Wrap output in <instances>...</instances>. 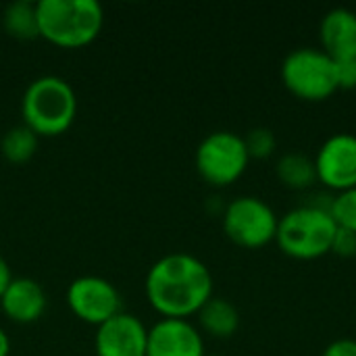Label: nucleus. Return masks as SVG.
I'll list each match as a JSON object with an SVG mask.
<instances>
[{
  "instance_id": "7ed1b4c3",
  "label": "nucleus",
  "mask_w": 356,
  "mask_h": 356,
  "mask_svg": "<svg viewBox=\"0 0 356 356\" xmlns=\"http://www.w3.org/2000/svg\"><path fill=\"white\" fill-rule=\"evenodd\" d=\"M77 115L73 86L60 75H40L27 83L21 98L23 123L38 136L65 134Z\"/></svg>"
},
{
  "instance_id": "a211bd4d",
  "label": "nucleus",
  "mask_w": 356,
  "mask_h": 356,
  "mask_svg": "<svg viewBox=\"0 0 356 356\" xmlns=\"http://www.w3.org/2000/svg\"><path fill=\"white\" fill-rule=\"evenodd\" d=\"M330 213H332V217L340 229L356 234V188L334 194Z\"/></svg>"
},
{
  "instance_id": "39448f33",
  "label": "nucleus",
  "mask_w": 356,
  "mask_h": 356,
  "mask_svg": "<svg viewBox=\"0 0 356 356\" xmlns=\"http://www.w3.org/2000/svg\"><path fill=\"white\" fill-rule=\"evenodd\" d=\"M280 75L284 88L307 102H323L340 90L336 60L315 46H302L286 54Z\"/></svg>"
},
{
  "instance_id": "393cba45",
  "label": "nucleus",
  "mask_w": 356,
  "mask_h": 356,
  "mask_svg": "<svg viewBox=\"0 0 356 356\" xmlns=\"http://www.w3.org/2000/svg\"><path fill=\"white\" fill-rule=\"evenodd\" d=\"M207 356H221V355H207Z\"/></svg>"
},
{
  "instance_id": "f3484780",
  "label": "nucleus",
  "mask_w": 356,
  "mask_h": 356,
  "mask_svg": "<svg viewBox=\"0 0 356 356\" xmlns=\"http://www.w3.org/2000/svg\"><path fill=\"white\" fill-rule=\"evenodd\" d=\"M38 140H40V136L33 129H29L25 123L13 125L4 131V136L0 140V152L6 161H10L15 165L27 163L38 150Z\"/></svg>"
},
{
  "instance_id": "4468645a",
  "label": "nucleus",
  "mask_w": 356,
  "mask_h": 356,
  "mask_svg": "<svg viewBox=\"0 0 356 356\" xmlns=\"http://www.w3.org/2000/svg\"><path fill=\"white\" fill-rule=\"evenodd\" d=\"M196 317H198L200 330L207 336L217 338V340L232 338L238 332V327H240V313H238V309L229 300L219 298V296H213L198 311Z\"/></svg>"
},
{
  "instance_id": "5701e85b",
  "label": "nucleus",
  "mask_w": 356,
  "mask_h": 356,
  "mask_svg": "<svg viewBox=\"0 0 356 356\" xmlns=\"http://www.w3.org/2000/svg\"><path fill=\"white\" fill-rule=\"evenodd\" d=\"M10 280H13L10 267H8V263L4 261V257L0 254V296H2V292L6 290V286H8Z\"/></svg>"
},
{
  "instance_id": "4be33fe9",
  "label": "nucleus",
  "mask_w": 356,
  "mask_h": 356,
  "mask_svg": "<svg viewBox=\"0 0 356 356\" xmlns=\"http://www.w3.org/2000/svg\"><path fill=\"white\" fill-rule=\"evenodd\" d=\"M321 356H356V340L342 338L332 342Z\"/></svg>"
},
{
  "instance_id": "f03ea898",
  "label": "nucleus",
  "mask_w": 356,
  "mask_h": 356,
  "mask_svg": "<svg viewBox=\"0 0 356 356\" xmlns=\"http://www.w3.org/2000/svg\"><path fill=\"white\" fill-rule=\"evenodd\" d=\"M330 207L332 196H315L282 215L275 234L280 250L294 261H317L330 254L338 232Z\"/></svg>"
},
{
  "instance_id": "6e6552de",
  "label": "nucleus",
  "mask_w": 356,
  "mask_h": 356,
  "mask_svg": "<svg viewBox=\"0 0 356 356\" xmlns=\"http://www.w3.org/2000/svg\"><path fill=\"white\" fill-rule=\"evenodd\" d=\"M67 305L77 319L96 327L123 311L119 290L100 275L73 280L67 288Z\"/></svg>"
},
{
  "instance_id": "9d476101",
  "label": "nucleus",
  "mask_w": 356,
  "mask_h": 356,
  "mask_svg": "<svg viewBox=\"0 0 356 356\" xmlns=\"http://www.w3.org/2000/svg\"><path fill=\"white\" fill-rule=\"evenodd\" d=\"M148 327L131 313L121 311L96 327V356H146Z\"/></svg>"
},
{
  "instance_id": "412c9836",
  "label": "nucleus",
  "mask_w": 356,
  "mask_h": 356,
  "mask_svg": "<svg viewBox=\"0 0 356 356\" xmlns=\"http://www.w3.org/2000/svg\"><path fill=\"white\" fill-rule=\"evenodd\" d=\"M338 65V88L340 90H356V58L342 60Z\"/></svg>"
},
{
  "instance_id": "6ab92c4d",
  "label": "nucleus",
  "mask_w": 356,
  "mask_h": 356,
  "mask_svg": "<svg viewBox=\"0 0 356 356\" xmlns=\"http://www.w3.org/2000/svg\"><path fill=\"white\" fill-rule=\"evenodd\" d=\"M244 142H246V150L250 154V161L252 159H259V161L271 159L275 154V148H277V138L267 127H254V129H250L244 136Z\"/></svg>"
},
{
  "instance_id": "f257e3e1",
  "label": "nucleus",
  "mask_w": 356,
  "mask_h": 356,
  "mask_svg": "<svg viewBox=\"0 0 356 356\" xmlns=\"http://www.w3.org/2000/svg\"><path fill=\"white\" fill-rule=\"evenodd\" d=\"M144 290L150 307L167 319H190L215 296L211 269L190 252H169L154 261Z\"/></svg>"
},
{
  "instance_id": "9b49d317",
  "label": "nucleus",
  "mask_w": 356,
  "mask_h": 356,
  "mask_svg": "<svg viewBox=\"0 0 356 356\" xmlns=\"http://www.w3.org/2000/svg\"><path fill=\"white\" fill-rule=\"evenodd\" d=\"M146 356H207L204 338L190 319L161 317L148 327Z\"/></svg>"
},
{
  "instance_id": "f8f14e48",
  "label": "nucleus",
  "mask_w": 356,
  "mask_h": 356,
  "mask_svg": "<svg viewBox=\"0 0 356 356\" xmlns=\"http://www.w3.org/2000/svg\"><path fill=\"white\" fill-rule=\"evenodd\" d=\"M319 48L336 63L356 58V10L338 6L319 23Z\"/></svg>"
},
{
  "instance_id": "20e7f679",
  "label": "nucleus",
  "mask_w": 356,
  "mask_h": 356,
  "mask_svg": "<svg viewBox=\"0 0 356 356\" xmlns=\"http://www.w3.org/2000/svg\"><path fill=\"white\" fill-rule=\"evenodd\" d=\"M40 38L60 48L92 44L104 25V8L96 0H38Z\"/></svg>"
},
{
  "instance_id": "dca6fc26",
  "label": "nucleus",
  "mask_w": 356,
  "mask_h": 356,
  "mask_svg": "<svg viewBox=\"0 0 356 356\" xmlns=\"http://www.w3.org/2000/svg\"><path fill=\"white\" fill-rule=\"evenodd\" d=\"M2 25L8 35L17 40H33L40 38L38 25V2L31 0H13L4 6Z\"/></svg>"
},
{
  "instance_id": "1a4fd4ad",
  "label": "nucleus",
  "mask_w": 356,
  "mask_h": 356,
  "mask_svg": "<svg viewBox=\"0 0 356 356\" xmlns=\"http://www.w3.org/2000/svg\"><path fill=\"white\" fill-rule=\"evenodd\" d=\"M317 181L334 194L356 188V136L340 131L330 136L313 156Z\"/></svg>"
},
{
  "instance_id": "0eeeda50",
  "label": "nucleus",
  "mask_w": 356,
  "mask_h": 356,
  "mask_svg": "<svg viewBox=\"0 0 356 356\" xmlns=\"http://www.w3.org/2000/svg\"><path fill=\"white\" fill-rule=\"evenodd\" d=\"M225 236L240 248L259 250L275 242L280 217L259 196H238L221 213Z\"/></svg>"
},
{
  "instance_id": "2eb2a0df",
  "label": "nucleus",
  "mask_w": 356,
  "mask_h": 356,
  "mask_svg": "<svg viewBox=\"0 0 356 356\" xmlns=\"http://www.w3.org/2000/svg\"><path fill=\"white\" fill-rule=\"evenodd\" d=\"M275 175H277L280 184L292 192H305L317 184L315 161H313V156L302 154V152L282 154L275 163Z\"/></svg>"
},
{
  "instance_id": "b1692460",
  "label": "nucleus",
  "mask_w": 356,
  "mask_h": 356,
  "mask_svg": "<svg viewBox=\"0 0 356 356\" xmlns=\"http://www.w3.org/2000/svg\"><path fill=\"white\" fill-rule=\"evenodd\" d=\"M10 355V338L8 334L0 327V356Z\"/></svg>"
},
{
  "instance_id": "423d86ee",
  "label": "nucleus",
  "mask_w": 356,
  "mask_h": 356,
  "mask_svg": "<svg viewBox=\"0 0 356 356\" xmlns=\"http://www.w3.org/2000/svg\"><path fill=\"white\" fill-rule=\"evenodd\" d=\"M194 165L198 175L213 188L236 184L250 165L244 136L227 129L209 134L196 148Z\"/></svg>"
},
{
  "instance_id": "ddd939ff",
  "label": "nucleus",
  "mask_w": 356,
  "mask_h": 356,
  "mask_svg": "<svg viewBox=\"0 0 356 356\" xmlns=\"http://www.w3.org/2000/svg\"><path fill=\"white\" fill-rule=\"evenodd\" d=\"M0 307L10 321L27 325L44 315L48 307V298L40 282L21 275L8 282L6 290L0 296Z\"/></svg>"
},
{
  "instance_id": "aec40b11",
  "label": "nucleus",
  "mask_w": 356,
  "mask_h": 356,
  "mask_svg": "<svg viewBox=\"0 0 356 356\" xmlns=\"http://www.w3.org/2000/svg\"><path fill=\"white\" fill-rule=\"evenodd\" d=\"M332 252L338 254V257H342V259H353V257H356V234L338 227L336 238H334V244H332Z\"/></svg>"
}]
</instances>
